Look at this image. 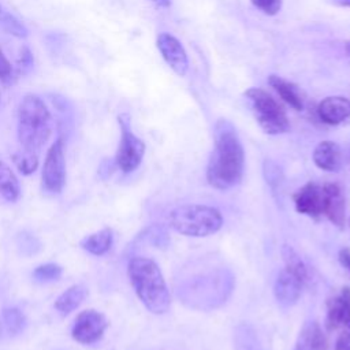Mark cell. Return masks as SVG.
Here are the masks:
<instances>
[{
    "instance_id": "cell-1",
    "label": "cell",
    "mask_w": 350,
    "mask_h": 350,
    "mask_svg": "<svg viewBox=\"0 0 350 350\" xmlns=\"http://www.w3.org/2000/svg\"><path fill=\"white\" fill-rule=\"evenodd\" d=\"M215 146L206 167V180L217 190L238 185L243 175L245 153L235 127L226 119L215 124Z\"/></svg>"
},
{
    "instance_id": "cell-2",
    "label": "cell",
    "mask_w": 350,
    "mask_h": 350,
    "mask_svg": "<svg viewBox=\"0 0 350 350\" xmlns=\"http://www.w3.org/2000/svg\"><path fill=\"white\" fill-rule=\"evenodd\" d=\"M130 283L144 304L153 314H163L170 309L171 297L159 265L148 257H133L127 265Z\"/></svg>"
},
{
    "instance_id": "cell-3",
    "label": "cell",
    "mask_w": 350,
    "mask_h": 350,
    "mask_svg": "<svg viewBox=\"0 0 350 350\" xmlns=\"http://www.w3.org/2000/svg\"><path fill=\"white\" fill-rule=\"evenodd\" d=\"M52 134V116L36 94H26L18 107V139L22 150L38 154Z\"/></svg>"
},
{
    "instance_id": "cell-4",
    "label": "cell",
    "mask_w": 350,
    "mask_h": 350,
    "mask_svg": "<svg viewBox=\"0 0 350 350\" xmlns=\"http://www.w3.org/2000/svg\"><path fill=\"white\" fill-rule=\"evenodd\" d=\"M168 224L186 237H208L221 228L223 216L213 206L185 204L171 211Z\"/></svg>"
},
{
    "instance_id": "cell-5",
    "label": "cell",
    "mask_w": 350,
    "mask_h": 350,
    "mask_svg": "<svg viewBox=\"0 0 350 350\" xmlns=\"http://www.w3.org/2000/svg\"><path fill=\"white\" fill-rule=\"evenodd\" d=\"M245 97L250 103L257 123L267 134L278 135L290 130L286 111L268 92L260 88H250L245 92Z\"/></svg>"
},
{
    "instance_id": "cell-6",
    "label": "cell",
    "mask_w": 350,
    "mask_h": 350,
    "mask_svg": "<svg viewBox=\"0 0 350 350\" xmlns=\"http://www.w3.org/2000/svg\"><path fill=\"white\" fill-rule=\"evenodd\" d=\"M118 122L120 126V141L116 150L115 163L122 172L129 174L137 170L141 164L145 154V144L131 131L129 115H119Z\"/></svg>"
},
{
    "instance_id": "cell-7",
    "label": "cell",
    "mask_w": 350,
    "mask_h": 350,
    "mask_svg": "<svg viewBox=\"0 0 350 350\" xmlns=\"http://www.w3.org/2000/svg\"><path fill=\"white\" fill-rule=\"evenodd\" d=\"M42 189L48 193L57 194L63 190L66 183V159H64V142L57 138L46 152L42 174Z\"/></svg>"
},
{
    "instance_id": "cell-8",
    "label": "cell",
    "mask_w": 350,
    "mask_h": 350,
    "mask_svg": "<svg viewBox=\"0 0 350 350\" xmlns=\"http://www.w3.org/2000/svg\"><path fill=\"white\" fill-rule=\"evenodd\" d=\"M107 328L108 321L105 316L96 309H88L77 316L71 328V336L81 345H93L103 338Z\"/></svg>"
},
{
    "instance_id": "cell-9",
    "label": "cell",
    "mask_w": 350,
    "mask_h": 350,
    "mask_svg": "<svg viewBox=\"0 0 350 350\" xmlns=\"http://www.w3.org/2000/svg\"><path fill=\"white\" fill-rule=\"evenodd\" d=\"M325 328L338 335H350V287H343L340 294L327 301Z\"/></svg>"
},
{
    "instance_id": "cell-10",
    "label": "cell",
    "mask_w": 350,
    "mask_h": 350,
    "mask_svg": "<svg viewBox=\"0 0 350 350\" xmlns=\"http://www.w3.org/2000/svg\"><path fill=\"white\" fill-rule=\"evenodd\" d=\"M324 183L308 182L293 194L295 211L314 220L324 216Z\"/></svg>"
},
{
    "instance_id": "cell-11",
    "label": "cell",
    "mask_w": 350,
    "mask_h": 350,
    "mask_svg": "<svg viewBox=\"0 0 350 350\" xmlns=\"http://www.w3.org/2000/svg\"><path fill=\"white\" fill-rule=\"evenodd\" d=\"M157 49L160 51L165 63L174 70L175 74L183 77L189 70V59L183 45L170 33H160L156 40Z\"/></svg>"
},
{
    "instance_id": "cell-12",
    "label": "cell",
    "mask_w": 350,
    "mask_h": 350,
    "mask_svg": "<svg viewBox=\"0 0 350 350\" xmlns=\"http://www.w3.org/2000/svg\"><path fill=\"white\" fill-rule=\"evenodd\" d=\"M324 217H327L338 228H343L346 223V200L343 189L335 182H327L324 183Z\"/></svg>"
},
{
    "instance_id": "cell-13",
    "label": "cell",
    "mask_w": 350,
    "mask_h": 350,
    "mask_svg": "<svg viewBox=\"0 0 350 350\" xmlns=\"http://www.w3.org/2000/svg\"><path fill=\"white\" fill-rule=\"evenodd\" d=\"M302 286H304V282L295 273H293L287 268H283L279 272L273 284V294L276 301L282 306L294 305L301 295Z\"/></svg>"
},
{
    "instance_id": "cell-14",
    "label": "cell",
    "mask_w": 350,
    "mask_h": 350,
    "mask_svg": "<svg viewBox=\"0 0 350 350\" xmlns=\"http://www.w3.org/2000/svg\"><path fill=\"white\" fill-rule=\"evenodd\" d=\"M317 115L325 124H339L350 118V100L342 96H329L317 105Z\"/></svg>"
},
{
    "instance_id": "cell-15",
    "label": "cell",
    "mask_w": 350,
    "mask_h": 350,
    "mask_svg": "<svg viewBox=\"0 0 350 350\" xmlns=\"http://www.w3.org/2000/svg\"><path fill=\"white\" fill-rule=\"evenodd\" d=\"M314 164L328 172H336L342 167V150L340 146L334 141H321L313 150Z\"/></svg>"
},
{
    "instance_id": "cell-16",
    "label": "cell",
    "mask_w": 350,
    "mask_h": 350,
    "mask_svg": "<svg viewBox=\"0 0 350 350\" xmlns=\"http://www.w3.org/2000/svg\"><path fill=\"white\" fill-rule=\"evenodd\" d=\"M294 350H328L324 331L317 321H308L299 331Z\"/></svg>"
},
{
    "instance_id": "cell-17",
    "label": "cell",
    "mask_w": 350,
    "mask_h": 350,
    "mask_svg": "<svg viewBox=\"0 0 350 350\" xmlns=\"http://www.w3.org/2000/svg\"><path fill=\"white\" fill-rule=\"evenodd\" d=\"M268 83L271 88L280 96V98L287 103L295 111H301L305 104V98L302 90L293 82L279 77V75H269Z\"/></svg>"
},
{
    "instance_id": "cell-18",
    "label": "cell",
    "mask_w": 350,
    "mask_h": 350,
    "mask_svg": "<svg viewBox=\"0 0 350 350\" xmlns=\"http://www.w3.org/2000/svg\"><path fill=\"white\" fill-rule=\"evenodd\" d=\"M112 242H113V232L111 228L105 227L97 232H93L85 237L79 242V246L93 256H103L111 249Z\"/></svg>"
},
{
    "instance_id": "cell-19",
    "label": "cell",
    "mask_w": 350,
    "mask_h": 350,
    "mask_svg": "<svg viewBox=\"0 0 350 350\" xmlns=\"http://www.w3.org/2000/svg\"><path fill=\"white\" fill-rule=\"evenodd\" d=\"M86 288L81 284H74L71 287H68L66 291H63L55 301V309L66 316L70 314L71 312H74L86 298Z\"/></svg>"
},
{
    "instance_id": "cell-20",
    "label": "cell",
    "mask_w": 350,
    "mask_h": 350,
    "mask_svg": "<svg viewBox=\"0 0 350 350\" xmlns=\"http://www.w3.org/2000/svg\"><path fill=\"white\" fill-rule=\"evenodd\" d=\"M0 196L8 202H15L21 197L19 180L7 163L0 159Z\"/></svg>"
},
{
    "instance_id": "cell-21",
    "label": "cell",
    "mask_w": 350,
    "mask_h": 350,
    "mask_svg": "<svg viewBox=\"0 0 350 350\" xmlns=\"http://www.w3.org/2000/svg\"><path fill=\"white\" fill-rule=\"evenodd\" d=\"M282 257L284 260V264L287 269H290L293 273H295L304 283L308 280V267L305 265V262L301 260V257L297 254V252L288 246L284 245L282 247Z\"/></svg>"
},
{
    "instance_id": "cell-22",
    "label": "cell",
    "mask_w": 350,
    "mask_h": 350,
    "mask_svg": "<svg viewBox=\"0 0 350 350\" xmlns=\"http://www.w3.org/2000/svg\"><path fill=\"white\" fill-rule=\"evenodd\" d=\"M3 320L10 335H18L26 327V317L18 308H5L3 310Z\"/></svg>"
},
{
    "instance_id": "cell-23",
    "label": "cell",
    "mask_w": 350,
    "mask_h": 350,
    "mask_svg": "<svg viewBox=\"0 0 350 350\" xmlns=\"http://www.w3.org/2000/svg\"><path fill=\"white\" fill-rule=\"evenodd\" d=\"M63 275V268L59 264L55 262H46L41 264L34 268L33 271V279L40 283H48L60 279Z\"/></svg>"
},
{
    "instance_id": "cell-24",
    "label": "cell",
    "mask_w": 350,
    "mask_h": 350,
    "mask_svg": "<svg viewBox=\"0 0 350 350\" xmlns=\"http://www.w3.org/2000/svg\"><path fill=\"white\" fill-rule=\"evenodd\" d=\"M262 171H264V178H265L268 186L273 190V193L282 190L283 172H282L280 167L272 160H265Z\"/></svg>"
},
{
    "instance_id": "cell-25",
    "label": "cell",
    "mask_w": 350,
    "mask_h": 350,
    "mask_svg": "<svg viewBox=\"0 0 350 350\" xmlns=\"http://www.w3.org/2000/svg\"><path fill=\"white\" fill-rule=\"evenodd\" d=\"M0 25L5 31H8L10 34H12L15 37L23 38L27 36V30L23 26V23H21L12 14H10L4 10L0 11Z\"/></svg>"
},
{
    "instance_id": "cell-26",
    "label": "cell",
    "mask_w": 350,
    "mask_h": 350,
    "mask_svg": "<svg viewBox=\"0 0 350 350\" xmlns=\"http://www.w3.org/2000/svg\"><path fill=\"white\" fill-rule=\"evenodd\" d=\"M14 163L22 174L29 175L34 172L38 167V154L21 150L16 154H14Z\"/></svg>"
},
{
    "instance_id": "cell-27",
    "label": "cell",
    "mask_w": 350,
    "mask_h": 350,
    "mask_svg": "<svg viewBox=\"0 0 350 350\" xmlns=\"http://www.w3.org/2000/svg\"><path fill=\"white\" fill-rule=\"evenodd\" d=\"M265 15H276L282 8V0H250Z\"/></svg>"
},
{
    "instance_id": "cell-28",
    "label": "cell",
    "mask_w": 350,
    "mask_h": 350,
    "mask_svg": "<svg viewBox=\"0 0 350 350\" xmlns=\"http://www.w3.org/2000/svg\"><path fill=\"white\" fill-rule=\"evenodd\" d=\"M14 78H15L14 68L8 62V59L5 57V55L3 53V51L0 49V81L5 85H10L14 82Z\"/></svg>"
},
{
    "instance_id": "cell-29",
    "label": "cell",
    "mask_w": 350,
    "mask_h": 350,
    "mask_svg": "<svg viewBox=\"0 0 350 350\" xmlns=\"http://www.w3.org/2000/svg\"><path fill=\"white\" fill-rule=\"evenodd\" d=\"M335 350H350V335H338Z\"/></svg>"
},
{
    "instance_id": "cell-30",
    "label": "cell",
    "mask_w": 350,
    "mask_h": 350,
    "mask_svg": "<svg viewBox=\"0 0 350 350\" xmlns=\"http://www.w3.org/2000/svg\"><path fill=\"white\" fill-rule=\"evenodd\" d=\"M339 261L340 264L350 271V249H342L339 252Z\"/></svg>"
},
{
    "instance_id": "cell-31",
    "label": "cell",
    "mask_w": 350,
    "mask_h": 350,
    "mask_svg": "<svg viewBox=\"0 0 350 350\" xmlns=\"http://www.w3.org/2000/svg\"><path fill=\"white\" fill-rule=\"evenodd\" d=\"M148 1H150L152 4H154L157 7H163V8L171 5V0H148Z\"/></svg>"
},
{
    "instance_id": "cell-32",
    "label": "cell",
    "mask_w": 350,
    "mask_h": 350,
    "mask_svg": "<svg viewBox=\"0 0 350 350\" xmlns=\"http://www.w3.org/2000/svg\"><path fill=\"white\" fill-rule=\"evenodd\" d=\"M338 3H339V4H342V5H347V7H350V0H338Z\"/></svg>"
},
{
    "instance_id": "cell-33",
    "label": "cell",
    "mask_w": 350,
    "mask_h": 350,
    "mask_svg": "<svg viewBox=\"0 0 350 350\" xmlns=\"http://www.w3.org/2000/svg\"><path fill=\"white\" fill-rule=\"evenodd\" d=\"M345 48H346V52H347V55H350V41H347V42H346Z\"/></svg>"
},
{
    "instance_id": "cell-34",
    "label": "cell",
    "mask_w": 350,
    "mask_h": 350,
    "mask_svg": "<svg viewBox=\"0 0 350 350\" xmlns=\"http://www.w3.org/2000/svg\"><path fill=\"white\" fill-rule=\"evenodd\" d=\"M349 227H350V217H349Z\"/></svg>"
},
{
    "instance_id": "cell-35",
    "label": "cell",
    "mask_w": 350,
    "mask_h": 350,
    "mask_svg": "<svg viewBox=\"0 0 350 350\" xmlns=\"http://www.w3.org/2000/svg\"><path fill=\"white\" fill-rule=\"evenodd\" d=\"M1 10H3V8H1V5H0V11H1Z\"/></svg>"
}]
</instances>
